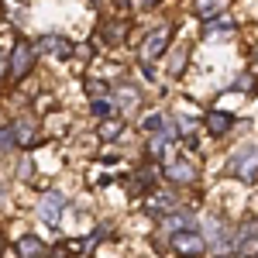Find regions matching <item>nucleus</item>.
Listing matches in <instances>:
<instances>
[{"mask_svg": "<svg viewBox=\"0 0 258 258\" xmlns=\"http://www.w3.org/2000/svg\"><path fill=\"white\" fill-rule=\"evenodd\" d=\"M62 210H66V200H62V193H55V189L38 200V217L45 220L48 227H55V224L62 220Z\"/></svg>", "mask_w": 258, "mask_h": 258, "instance_id": "obj_6", "label": "nucleus"}, {"mask_svg": "<svg viewBox=\"0 0 258 258\" xmlns=\"http://www.w3.org/2000/svg\"><path fill=\"white\" fill-rule=\"evenodd\" d=\"M0 251H4V238H0Z\"/></svg>", "mask_w": 258, "mask_h": 258, "instance_id": "obj_23", "label": "nucleus"}, {"mask_svg": "<svg viewBox=\"0 0 258 258\" xmlns=\"http://www.w3.org/2000/svg\"><path fill=\"white\" fill-rule=\"evenodd\" d=\"M117 4H127V0H117Z\"/></svg>", "mask_w": 258, "mask_h": 258, "instance_id": "obj_24", "label": "nucleus"}, {"mask_svg": "<svg viewBox=\"0 0 258 258\" xmlns=\"http://www.w3.org/2000/svg\"><path fill=\"white\" fill-rule=\"evenodd\" d=\"M4 73H11V59H7V55L0 52V76H4Z\"/></svg>", "mask_w": 258, "mask_h": 258, "instance_id": "obj_21", "label": "nucleus"}, {"mask_svg": "<svg viewBox=\"0 0 258 258\" xmlns=\"http://www.w3.org/2000/svg\"><path fill=\"white\" fill-rule=\"evenodd\" d=\"M165 176L172 179V182H182V186H189V182H197V165L186 159H172L165 165Z\"/></svg>", "mask_w": 258, "mask_h": 258, "instance_id": "obj_9", "label": "nucleus"}, {"mask_svg": "<svg viewBox=\"0 0 258 258\" xmlns=\"http://www.w3.org/2000/svg\"><path fill=\"white\" fill-rule=\"evenodd\" d=\"M224 4L227 0H193V11H197L200 18H214V14L224 11Z\"/></svg>", "mask_w": 258, "mask_h": 258, "instance_id": "obj_16", "label": "nucleus"}, {"mask_svg": "<svg viewBox=\"0 0 258 258\" xmlns=\"http://www.w3.org/2000/svg\"><path fill=\"white\" fill-rule=\"evenodd\" d=\"M31 66H35V45L18 41V45H14V52H11V73L21 80V76H28V73H31Z\"/></svg>", "mask_w": 258, "mask_h": 258, "instance_id": "obj_7", "label": "nucleus"}, {"mask_svg": "<svg viewBox=\"0 0 258 258\" xmlns=\"http://www.w3.org/2000/svg\"><path fill=\"white\" fill-rule=\"evenodd\" d=\"M203 31H207V35H227V31H234V21L227 18V14H217V18H207V24H203Z\"/></svg>", "mask_w": 258, "mask_h": 258, "instance_id": "obj_14", "label": "nucleus"}, {"mask_svg": "<svg viewBox=\"0 0 258 258\" xmlns=\"http://www.w3.org/2000/svg\"><path fill=\"white\" fill-rule=\"evenodd\" d=\"M231 124H234V117H231V114L214 110V114L207 117V131H210V135H227V131H231Z\"/></svg>", "mask_w": 258, "mask_h": 258, "instance_id": "obj_13", "label": "nucleus"}, {"mask_svg": "<svg viewBox=\"0 0 258 258\" xmlns=\"http://www.w3.org/2000/svg\"><path fill=\"white\" fill-rule=\"evenodd\" d=\"M93 114H97V117H110V114H114V103H110L107 93H103V97H93Z\"/></svg>", "mask_w": 258, "mask_h": 258, "instance_id": "obj_18", "label": "nucleus"}, {"mask_svg": "<svg viewBox=\"0 0 258 258\" xmlns=\"http://www.w3.org/2000/svg\"><path fill=\"white\" fill-rule=\"evenodd\" d=\"M165 234H169V238H172V234H176V231H189V227H193V210H172V214H165Z\"/></svg>", "mask_w": 258, "mask_h": 258, "instance_id": "obj_10", "label": "nucleus"}, {"mask_svg": "<svg viewBox=\"0 0 258 258\" xmlns=\"http://www.w3.org/2000/svg\"><path fill=\"white\" fill-rule=\"evenodd\" d=\"M255 59H258V48H255Z\"/></svg>", "mask_w": 258, "mask_h": 258, "instance_id": "obj_25", "label": "nucleus"}, {"mask_svg": "<svg viewBox=\"0 0 258 258\" xmlns=\"http://www.w3.org/2000/svg\"><path fill=\"white\" fill-rule=\"evenodd\" d=\"M227 172L238 179H255L258 176V145L248 141V145H238L227 159Z\"/></svg>", "mask_w": 258, "mask_h": 258, "instance_id": "obj_1", "label": "nucleus"}, {"mask_svg": "<svg viewBox=\"0 0 258 258\" xmlns=\"http://www.w3.org/2000/svg\"><path fill=\"white\" fill-rule=\"evenodd\" d=\"M18 255L21 258H45V244H41L35 234H24L18 241Z\"/></svg>", "mask_w": 258, "mask_h": 258, "instance_id": "obj_12", "label": "nucleus"}, {"mask_svg": "<svg viewBox=\"0 0 258 258\" xmlns=\"http://www.w3.org/2000/svg\"><path fill=\"white\" fill-rule=\"evenodd\" d=\"M141 7H155V4H159V0H138Z\"/></svg>", "mask_w": 258, "mask_h": 258, "instance_id": "obj_22", "label": "nucleus"}, {"mask_svg": "<svg viewBox=\"0 0 258 258\" xmlns=\"http://www.w3.org/2000/svg\"><path fill=\"white\" fill-rule=\"evenodd\" d=\"M11 135H14V145H28L35 138V124L31 120H18V124H11Z\"/></svg>", "mask_w": 258, "mask_h": 258, "instance_id": "obj_15", "label": "nucleus"}, {"mask_svg": "<svg viewBox=\"0 0 258 258\" xmlns=\"http://www.w3.org/2000/svg\"><path fill=\"white\" fill-rule=\"evenodd\" d=\"M141 127H145L148 135H155V131H162V127H165V117H162V114H152V117H145V124H141Z\"/></svg>", "mask_w": 258, "mask_h": 258, "instance_id": "obj_19", "label": "nucleus"}, {"mask_svg": "<svg viewBox=\"0 0 258 258\" xmlns=\"http://www.w3.org/2000/svg\"><path fill=\"white\" fill-rule=\"evenodd\" d=\"M169 38H172V24H162L159 31H152V35L145 38V45H141V59H145V62H155L159 55H165Z\"/></svg>", "mask_w": 258, "mask_h": 258, "instance_id": "obj_4", "label": "nucleus"}, {"mask_svg": "<svg viewBox=\"0 0 258 258\" xmlns=\"http://www.w3.org/2000/svg\"><path fill=\"white\" fill-rule=\"evenodd\" d=\"M38 52L55 55V59H69V55H73V41L62 38V35H45V38L38 41Z\"/></svg>", "mask_w": 258, "mask_h": 258, "instance_id": "obj_8", "label": "nucleus"}, {"mask_svg": "<svg viewBox=\"0 0 258 258\" xmlns=\"http://www.w3.org/2000/svg\"><path fill=\"white\" fill-rule=\"evenodd\" d=\"M172 138H176V127H169V124H165L162 131L152 135V141H148V155H155V159H159L162 152L169 148V141H172Z\"/></svg>", "mask_w": 258, "mask_h": 258, "instance_id": "obj_11", "label": "nucleus"}, {"mask_svg": "<svg viewBox=\"0 0 258 258\" xmlns=\"http://www.w3.org/2000/svg\"><path fill=\"white\" fill-rule=\"evenodd\" d=\"M203 238H207V244H214L217 255H224V251L234 248V241H231V234H227V227H224L220 217H207L203 220Z\"/></svg>", "mask_w": 258, "mask_h": 258, "instance_id": "obj_3", "label": "nucleus"}, {"mask_svg": "<svg viewBox=\"0 0 258 258\" xmlns=\"http://www.w3.org/2000/svg\"><path fill=\"white\" fill-rule=\"evenodd\" d=\"M234 251L248 258H258V220H244L234 231Z\"/></svg>", "mask_w": 258, "mask_h": 258, "instance_id": "obj_5", "label": "nucleus"}, {"mask_svg": "<svg viewBox=\"0 0 258 258\" xmlns=\"http://www.w3.org/2000/svg\"><path fill=\"white\" fill-rule=\"evenodd\" d=\"M169 244L176 248L179 255H186V258H200L203 251H207V238H203V234H197L193 227H189V231H176Z\"/></svg>", "mask_w": 258, "mask_h": 258, "instance_id": "obj_2", "label": "nucleus"}, {"mask_svg": "<svg viewBox=\"0 0 258 258\" xmlns=\"http://www.w3.org/2000/svg\"><path fill=\"white\" fill-rule=\"evenodd\" d=\"M117 103L124 107V110H135V107H138V90L127 86V83H120L117 86Z\"/></svg>", "mask_w": 258, "mask_h": 258, "instance_id": "obj_17", "label": "nucleus"}, {"mask_svg": "<svg viewBox=\"0 0 258 258\" xmlns=\"http://www.w3.org/2000/svg\"><path fill=\"white\" fill-rule=\"evenodd\" d=\"M100 135H103V138H117L120 127H117V124H103V127H100Z\"/></svg>", "mask_w": 258, "mask_h": 258, "instance_id": "obj_20", "label": "nucleus"}]
</instances>
